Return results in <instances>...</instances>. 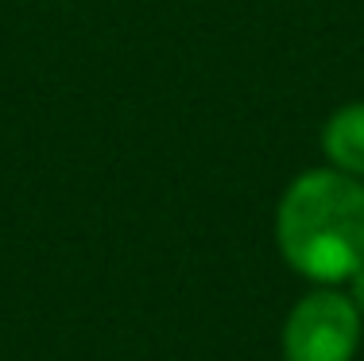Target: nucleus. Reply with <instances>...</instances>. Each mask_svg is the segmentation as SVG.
Masks as SVG:
<instances>
[{
	"instance_id": "obj_1",
	"label": "nucleus",
	"mask_w": 364,
	"mask_h": 361,
	"mask_svg": "<svg viewBox=\"0 0 364 361\" xmlns=\"http://www.w3.org/2000/svg\"><path fill=\"white\" fill-rule=\"evenodd\" d=\"M275 245L310 283H345L364 264V183L337 167L294 175L275 206Z\"/></svg>"
},
{
	"instance_id": "obj_2",
	"label": "nucleus",
	"mask_w": 364,
	"mask_h": 361,
	"mask_svg": "<svg viewBox=\"0 0 364 361\" xmlns=\"http://www.w3.org/2000/svg\"><path fill=\"white\" fill-rule=\"evenodd\" d=\"M364 319L341 283H314L294 299L283 323V357L287 361H353L360 346Z\"/></svg>"
},
{
	"instance_id": "obj_3",
	"label": "nucleus",
	"mask_w": 364,
	"mask_h": 361,
	"mask_svg": "<svg viewBox=\"0 0 364 361\" xmlns=\"http://www.w3.org/2000/svg\"><path fill=\"white\" fill-rule=\"evenodd\" d=\"M322 152L329 167L364 179V101H349L337 113H329L322 128Z\"/></svg>"
},
{
	"instance_id": "obj_4",
	"label": "nucleus",
	"mask_w": 364,
	"mask_h": 361,
	"mask_svg": "<svg viewBox=\"0 0 364 361\" xmlns=\"http://www.w3.org/2000/svg\"><path fill=\"white\" fill-rule=\"evenodd\" d=\"M345 283H349V299H353V307H357L360 319H364V264H360V268L353 272V276L345 280Z\"/></svg>"
}]
</instances>
